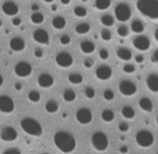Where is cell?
Instances as JSON below:
<instances>
[{
	"mask_svg": "<svg viewBox=\"0 0 158 154\" xmlns=\"http://www.w3.org/2000/svg\"><path fill=\"white\" fill-rule=\"evenodd\" d=\"M53 142H54V145L60 151L66 154L74 152L77 147L75 137L69 132H63V130L55 132V135L53 136Z\"/></svg>",
	"mask_w": 158,
	"mask_h": 154,
	"instance_id": "6da1fadb",
	"label": "cell"
},
{
	"mask_svg": "<svg viewBox=\"0 0 158 154\" xmlns=\"http://www.w3.org/2000/svg\"><path fill=\"white\" fill-rule=\"evenodd\" d=\"M135 8L144 18L151 22L158 21V0H136Z\"/></svg>",
	"mask_w": 158,
	"mask_h": 154,
	"instance_id": "7a4b0ae2",
	"label": "cell"
},
{
	"mask_svg": "<svg viewBox=\"0 0 158 154\" xmlns=\"http://www.w3.org/2000/svg\"><path fill=\"white\" fill-rule=\"evenodd\" d=\"M20 126L24 132H26L29 136L34 137H40L44 132L42 126L37 120L33 117H24L21 120Z\"/></svg>",
	"mask_w": 158,
	"mask_h": 154,
	"instance_id": "3957f363",
	"label": "cell"
},
{
	"mask_svg": "<svg viewBox=\"0 0 158 154\" xmlns=\"http://www.w3.org/2000/svg\"><path fill=\"white\" fill-rule=\"evenodd\" d=\"M91 143L97 151L104 152L108 149L110 140H108V137L106 136V134H104L103 132H97L91 137Z\"/></svg>",
	"mask_w": 158,
	"mask_h": 154,
	"instance_id": "277c9868",
	"label": "cell"
},
{
	"mask_svg": "<svg viewBox=\"0 0 158 154\" xmlns=\"http://www.w3.org/2000/svg\"><path fill=\"white\" fill-rule=\"evenodd\" d=\"M114 15L116 20L120 23H126L131 18L132 16V10L128 3L120 2L115 7L114 9Z\"/></svg>",
	"mask_w": 158,
	"mask_h": 154,
	"instance_id": "5b68a950",
	"label": "cell"
},
{
	"mask_svg": "<svg viewBox=\"0 0 158 154\" xmlns=\"http://www.w3.org/2000/svg\"><path fill=\"white\" fill-rule=\"evenodd\" d=\"M154 135L149 130L141 129L135 134V142L141 148H149L154 143Z\"/></svg>",
	"mask_w": 158,
	"mask_h": 154,
	"instance_id": "8992f818",
	"label": "cell"
},
{
	"mask_svg": "<svg viewBox=\"0 0 158 154\" xmlns=\"http://www.w3.org/2000/svg\"><path fill=\"white\" fill-rule=\"evenodd\" d=\"M118 89L121 95L125 97H132L138 92L136 85L130 80H121L118 84Z\"/></svg>",
	"mask_w": 158,
	"mask_h": 154,
	"instance_id": "52a82bcc",
	"label": "cell"
},
{
	"mask_svg": "<svg viewBox=\"0 0 158 154\" xmlns=\"http://www.w3.org/2000/svg\"><path fill=\"white\" fill-rule=\"evenodd\" d=\"M14 73L19 78H28L33 73V67L27 61H19L15 66H14Z\"/></svg>",
	"mask_w": 158,
	"mask_h": 154,
	"instance_id": "ba28073f",
	"label": "cell"
},
{
	"mask_svg": "<svg viewBox=\"0 0 158 154\" xmlns=\"http://www.w3.org/2000/svg\"><path fill=\"white\" fill-rule=\"evenodd\" d=\"M132 45L140 52H146L151 49V40L144 35H138L132 40Z\"/></svg>",
	"mask_w": 158,
	"mask_h": 154,
	"instance_id": "9c48e42d",
	"label": "cell"
},
{
	"mask_svg": "<svg viewBox=\"0 0 158 154\" xmlns=\"http://www.w3.org/2000/svg\"><path fill=\"white\" fill-rule=\"evenodd\" d=\"M76 119L77 122L81 125H88L92 122L93 119V114L92 111L89 108L86 107H82V108H79L76 112Z\"/></svg>",
	"mask_w": 158,
	"mask_h": 154,
	"instance_id": "30bf717a",
	"label": "cell"
},
{
	"mask_svg": "<svg viewBox=\"0 0 158 154\" xmlns=\"http://www.w3.org/2000/svg\"><path fill=\"white\" fill-rule=\"evenodd\" d=\"M15 109L14 100L8 95L0 96V112L5 114H11Z\"/></svg>",
	"mask_w": 158,
	"mask_h": 154,
	"instance_id": "8fae6325",
	"label": "cell"
},
{
	"mask_svg": "<svg viewBox=\"0 0 158 154\" xmlns=\"http://www.w3.org/2000/svg\"><path fill=\"white\" fill-rule=\"evenodd\" d=\"M55 63L61 68H69L74 64V57L68 52H60L55 56Z\"/></svg>",
	"mask_w": 158,
	"mask_h": 154,
	"instance_id": "7c38bea8",
	"label": "cell"
},
{
	"mask_svg": "<svg viewBox=\"0 0 158 154\" xmlns=\"http://www.w3.org/2000/svg\"><path fill=\"white\" fill-rule=\"evenodd\" d=\"M0 138L6 142H13L18 138V132L12 126H6L0 132Z\"/></svg>",
	"mask_w": 158,
	"mask_h": 154,
	"instance_id": "4fadbf2b",
	"label": "cell"
},
{
	"mask_svg": "<svg viewBox=\"0 0 158 154\" xmlns=\"http://www.w3.org/2000/svg\"><path fill=\"white\" fill-rule=\"evenodd\" d=\"M33 39L34 41H36L39 44H42V45H48L49 42H50V37H49L48 31L42 28H37L33 31Z\"/></svg>",
	"mask_w": 158,
	"mask_h": 154,
	"instance_id": "5bb4252c",
	"label": "cell"
},
{
	"mask_svg": "<svg viewBox=\"0 0 158 154\" xmlns=\"http://www.w3.org/2000/svg\"><path fill=\"white\" fill-rule=\"evenodd\" d=\"M113 70L110 66L101 65L95 69V77L101 81H107L112 78Z\"/></svg>",
	"mask_w": 158,
	"mask_h": 154,
	"instance_id": "9a60e30c",
	"label": "cell"
},
{
	"mask_svg": "<svg viewBox=\"0 0 158 154\" xmlns=\"http://www.w3.org/2000/svg\"><path fill=\"white\" fill-rule=\"evenodd\" d=\"M1 10H2L5 15L12 16V18L18 15L19 11H20L19 6L15 2H13V1H6V2H3L2 6H1Z\"/></svg>",
	"mask_w": 158,
	"mask_h": 154,
	"instance_id": "2e32d148",
	"label": "cell"
},
{
	"mask_svg": "<svg viewBox=\"0 0 158 154\" xmlns=\"http://www.w3.org/2000/svg\"><path fill=\"white\" fill-rule=\"evenodd\" d=\"M37 83L41 89H50L54 85V78L50 73L44 72V73L39 74Z\"/></svg>",
	"mask_w": 158,
	"mask_h": 154,
	"instance_id": "e0dca14e",
	"label": "cell"
},
{
	"mask_svg": "<svg viewBox=\"0 0 158 154\" xmlns=\"http://www.w3.org/2000/svg\"><path fill=\"white\" fill-rule=\"evenodd\" d=\"M9 48L13 52H22L26 48V43H25V40L21 37H13L9 42Z\"/></svg>",
	"mask_w": 158,
	"mask_h": 154,
	"instance_id": "ac0fdd59",
	"label": "cell"
},
{
	"mask_svg": "<svg viewBox=\"0 0 158 154\" xmlns=\"http://www.w3.org/2000/svg\"><path fill=\"white\" fill-rule=\"evenodd\" d=\"M146 86L148 91L152 93H158V74L157 73H149L146 77Z\"/></svg>",
	"mask_w": 158,
	"mask_h": 154,
	"instance_id": "d6986e66",
	"label": "cell"
},
{
	"mask_svg": "<svg viewBox=\"0 0 158 154\" xmlns=\"http://www.w3.org/2000/svg\"><path fill=\"white\" fill-rule=\"evenodd\" d=\"M79 49L84 54L90 55L92 53H94L95 51V44L92 41H89V40H84V41L80 42L79 44Z\"/></svg>",
	"mask_w": 158,
	"mask_h": 154,
	"instance_id": "ffe728a7",
	"label": "cell"
},
{
	"mask_svg": "<svg viewBox=\"0 0 158 154\" xmlns=\"http://www.w3.org/2000/svg\"><path fill=\"white\" fill-rule=\"evenodd\" d=\"M139 107L141 108V110H143L146 113H151L154 109L153 101L147 97H141L139 100Z\"/></svg>",
	"mask_w": 158,
	"mask_h": 154,
	"instance_id": "44dd1931",
	"label": "cell"
},
{
	"mask_svg": "<svg viewBox=\"0 0 158 154\" xmlns=\"http://www.w3.org/2000/svg\"><path fill=\"white\" fill-rule=\"evenodd\" d=\"M116 55L119 59L123 61H129L132 58V52L128 48H118L116 50Z\"/></svg>",
	"mask_w": 158,
	"mask_h": 154,
	"instance_id": "7402d4cb",
	"label": "cell"
},
{
	"mask_svg": "<svg viewBox=\"0 0 158 154\" xmlns=\"http://www.w3.org/2000/svg\"><path fill=\"white\" fill-rule=\"evenodd\" d=\"M130 29L133 34L135 35H141V34L144 33L145 30V26L144 23L141 20H133L130 24Z\"/></svg>",
	"mask_w": 158,
	"mask_h": 154,
	"instance_id": "603a6c76",
	"label": "cell"
},
{
	"mask_svg": "<svg viewBox=\"0 0 158 154\" xmlns=\"http://www.w3.org/2000/svg\"><path fill=\"white\" fill-rule=\"evenodd\" d=\"M44 109L48 113H51V114H54L59 111L60 109V106H59V102L54 99H50L46 102L44 105Z\"/></svg>",
	"mask_w": 158,
	"mask_h": 154,
	"instance_id": "cb8c5ba5",
	"label": "cell"
},
{
	"mask_svg": "<svg viewBox=\"0 0 158 154\" xmlns=\"http://www.w3.org/2000/svg\"><path fill=\"white\" fill-rule=\"evenodd\" d=\"M112 6V0H95L93 7L99 11H106Z\"/></svg>",
	"mask_w": 158,
	"mask_h": 154,
	"instance_id": "d4e9b609",
	"label": "cell"
},
{
	"mask_svg": "<svg viewBox=\"0 0 158 154\" xmlns=\"http://www.w3.org/2000/svg\"><path fill=\"white\" fill-rule=\"evenodd\" d=\"M52 26H53V28L56 29V30H62V29H64L66 26V20L61 15L55 16L52 20Z\"/></svg>",
	"mask_w": 158,
	"mask_h": 154,
	"instance_id": "484cf974",
	"label": "cell"
},
{
	"mask_svg": "<svg viewBox=\"0 0 158 154\" xmlns=\"http://www.w3.org/2000/svg\"><path fill=\"white\" fill-rule=\"evenodd\" d=\"M121 115L126 120H132L135 117V110L131 106H123L121 108Z\"/></svg>",
	"mask_w": 158,
	"mask_h": 154,
	"instance_id": "4316f807",
	"label": "cell"
},
{
	"mask_svg": "<svg viewBox=\"0 0 158 154\" xmlns=\"http://www.w3.org/2000/svg\"><path fill=\"white\" fill-rule=\"evenodd\" d=\"M68 82L70 84L79 85L84 82V77H82V74L78 73V72H73V73H70L68 76Z\"/></svg>",
	"mask_w": 158,
	"mask_h": 154,
	"instance_id": "83f0119b",
	"label": "cell"
},
{
	"mask_svg": "<svg viewBox=\"0 0 158 154\" xmlns=\"http://www.w3.org/2000/svg\"><path fill=\"white\" fill-rule=\"evenodd\" d=\"M101 117H102V120H103V122H105V123H110V122H113L115 119V112L112 109H104L101 113Z\"/></svg>",
	"mask_w": 158,
	"mask_h": 154,
	"instance_id": "f1b7e54d",
	"label": "cell"
},
{
	"mask_svg": "<svg viewBox=\"0 0 158 154\" xmlns=\"http://www.w3.org/2000/svg\"><path fill=\"white\" fill-rule=\"evenodd\" d=\"M91 27L88 23H79L75 27V31H76L78 35H87V34L90 31Z\"/></svg>",
	"mask_w": 158,
	"mask_h": 154,
	"instance_id": "f546056e",
	"label": "cell"
},
{
	"mask_svg": "<svg viewBox=\"0 0 158 154\" xmlns=\"http://www.w3.org/2000/svg\"><path fill=\"white\" fill-rule=\"evenodd\" d=\"M100 22H101V24L103 25V26L108 28V27L114 26L115 18H114V16H112L110 14H104V15H102L101 18H100Z\"/></svg>",
	"mask_w": 158,
	"mask_h": 154,
	"instance_id": "4dcf8cb0",
	"label": "cell"
},
{
	"mask_svg": "<svg viewBox=\"0 0 158 154\" xmlns=\"http://www.w3.org/2000/svg\"><path fill=\"white\" fill-rule=\"evenodd\" d=\"M76 92L73 89H66L65 91L63 92V99L65 100L66 102H73L76 100Z\"/></svg>",
	"mask_w": 158,
	"mask_h": 154,
	"instance_id": "1f68e13d",
	"label": "cell"
},
{
	"mask_svg": "<svg viewBox=\"0 0 158 154\" xmlns=\"http://www.w3.org/2000/svg\"><path fill=\"white\" fill-rule=\"evenodd\" d=\"M31 23H34V24L40 25V24L44 23V15L42 13H40V12H34L31 16Z\"/></svg>",
	"mask_w": 158,
	"mask_h": 154,
	"instance_id": "d6a6232c",
	"label": "cell"
},
{
	"mask_svg": "<svg viewBox=\"0 0 158 154\" xmlns=\"http://www.w3.org/2000/svg\"><path fill=\"white\" fill-rule=\"evenodd\" d=\"M27 98H28V100L31 102H39L40 99H41V95H40V93L38 91H36V89H31V92L28 93V95H27Z\"/></svg>",
	"mask_w": 158,
	"mask_h": 154,
	"instance_id": "836d02e7",
	"label": "cell"
},
{
	"mask_svg": "<svg viewBox=\"0 0 158 154\" xmlns=\"http://www.w3.org/2000/svg\"><path fill=\"white\" fill-rule=\"evenodd\" d=\"M74 14L77 18H85L88 14V10L82 6H77L74 8Z\"/></svg>",
	"mask_w": 158,
	"mask_h": 154,
	"instance_id": "e575fe53",
	"label": "cell"
},
{
	"mask_svg": "<svg viewBox=\"0 0 158 154\" xmlns=\"http://www.w3.org/2000/svg\"><path fill=\"white\" fill-rule=\"evenodd\" d=\"M117 35L120 38H127L129 36V28L125 25H120L117 28Z\"/></svg>",
	"mask_w": 158,
	"mask_h": 154,
	"instance_id": "d590c367",
	"label": "cell"
},
{
	"mask_svg": "<svg viewBox=\"0 0 158 154\" xmlns=\"http://www.w3.org/2000/svg\"><path fill=\"white\" fill-rule=\"evenodd\" d=\"M100 36H101V39L103 41H110L112 40V33L107 28L102 29L101 33H100Z\"/></svg>",
	"mask_w": 158,
	"mask_h": 154,
	"instance_id": "8d00e7d4",
	"label": "cell"
},
{
	"mask_svg": "<svg viewBox=\"0 0 158 154\" xmlns=\"http://www.w3.org/2000/svg\"><path fill=\"white\" fill-rule=\"evenodd\" d=\"M103 98L106 101H112L115 98V93L112 89H105V91L103 92Z\"/></svg>",
	"mask_w": 158,
	"mask_h": 154,
	"instance_id": "74e56055",
	"label": "cell"
},
{
	"mask_svg": "<svg viewBox=\"0 0 158 154\" xmlns=\"http://www.w3.org/2000/svg\"><path fill=\"white\" fill-rule=\"evenodd\" d=\"M123 72L127 74L134 73V72H135V66L132 65V64H126V65H123Z\"/></svg>",
	"mask_w": 158,
	"mask_h": 154,
	"instance_id": "f35d334b",
	"label": "cell"
},
{
	"mask_svg": "<svg viewBox=\"0 0 158 154\" xmlns=\"http://www.w3.org/2000/svg\"><path fill=\"white\" fill-rule=\"evenodd\" d=\"M85 95H86V97L88 98V99H93V98L95 97V91L93 87L91 86H88L85 89Z\"/></svg>",
	"mask_w": 158,
	"mask_h": 154,
	"instance_id": "ab89813d",
	"label": "cell"
},
{
	"mask_svg": "<svg viewBox=\"0 0 158 154\" xmlns=\"http://www.w3.org/2000/svg\"><path fill=\"white\" fill-rule=\"evenodd\" d=\"M70 37L68 35H62L61 37H60V43L62 44V45H68V44L70 43Z\"/></svg>",
	"mask_w": 158,
	"mask_h": 154,
	"instance_id": "60d3db41",
	"label": "cell"
},
{
	"mask_svg": "<svg viewBox=\"0 0 158 154\" xmlns=\"http://www.w3.org/2000/svg\"><path fill=\"white\" fill-rule=\"evenodd\" d=\"M118 129H119V132H127L128 130L130 129V126L127 122H120L118 125Z\"/></svg>",
	"mask_w": 158,
	"mask_h": 154,
	"instance_id": "b9f144b4",
	"label": "cell"
},
{
	"mask_svg": "<svg viewBox=\"0 0 158 154\" xmlns=\"http://www.w3.org/2000/svg\"><path fill=\"white\" fill-rule=\"evenodd\" d=\"M99 56L102 61H106V59H108V57H110V53H108V51L106 50V49H101L99 52Z\"/></svg>",
	"mask_w": 158,
	"mask_h": 154,
	"instance_id": "7bdbcfd3",
	"label": "cell"
},
{
	"mask_svg": "<svg viewBox=\"0 0 158 154\" xmlns=\"http://www.w3.org/2000/svg\"><path fill=\"white\" fill-rule=\"evenodd\" d=\"M151 61L153 64H156V65H158V49H156V50L154 51L153 53H152Z\"/></svg>",
	"mask_w": 158,
	"mask_h": 154,
	"instance_id": "ee69618b",
	"label": "cell"
},
{
	"mask_svg": "<svg viewBox=\"0 0 158 154\" xmlns=\"http://www.w3.org/2000/svg\"><path fill=\"white\" fill-rule=\"evenodd\" d=\"M2 154H22L21 151L18 149V148H10V149H7Z\"/></svg>",
	"mask_w": 158,
	"mask_h": 154,
	"instance_id": "f6af8a7d",
	"label": "cell"
},
{
	"mask_svg": "<svg viewBox=\"0 0 158 154\" xmlns=\"http://www.w3.org/2000/svg\"><path fill=\"white\" fill-rule=\"evenodd\" d=\"M93 65H94V61H93V59L91 58H87L84 61V66L86 68H88V69H90V68L93 67Z\"/></svg>",
	"mask_w": 158,
	"mask_h": 154,
	"instance_id": "bcb514c9",
	"label": "cell"
},
{
	"mask_svg": "<svg viewBox=\"0 0 158 154\" xmlns=\"http://www.w3.org/2000/svg\"><path fill=\"white\" fill-rule=\"evenodd\" d=\"M34 55H35L36 58H41V57L44 56V51H42L41 49L37 48L35 51H34Z\"/></svg>",
	"mask_w": 158,
	"mask_h": 154,
	"instance_id": "7dc6e473",
	"label": "cell"
},
{
	"mask_svg": "<svg viewBox=\"0 0 158 154\" xmlns=\"http://www.w3.org/2000/svg\"><path fill=\"white\" fill-rule=\"evenodd\" d=\"M21 24H22V20H21V18L14 16V18H12V25H13V26H20Z\"/></svg>",
	"mask_w": 158,
	"mask_h": 154,
	"instance_id": "c3c4849f",
	"label": "cell"
},
{
	"mask_svg": "<svg viewBox=\"0 0 158 154\" xmlns=\"http://www.w3.org/2000/svg\"><path fill=\"white\" fill-rule=\"evenodd\" d=\"M134 61H135V63H138V64H142L143 61H144V56H143L142 54L135 55V56H134Z\"/></svg>",
	"mask_w": 158,
	"mask_h": 154,
	"instance_id": "681fc988",
	"label": "cell"
},
{
	"mask_svg": "<svg viewBox=\"0 0 158 154\" xmlns=\"http://www.w3.org/2000/svg\"><path fill=\"white\" fill-rule=\"evenodd\" d=\"M119 152H120V154H127L128 152H129V149H128V147H126V145H123V147H120V149H119Z\"/></svg>",
	"mask_w": 158,
	"mask_h": 154,
	"instance_id": "f907efd6",
	"label": "cell"
},
{
	"mask_svg": "<svg viewBox=\"0 0 158 154\" xmlns=\"http://www.w3.org/2000/svg\"><path fill=\"white\" fill-rule=\"evenodd\" d=\"M31 9L33 12H39V6H38L37 3H34V5H31Z\"/></svg>",
	"mask_w": 158,
	"mask_h": 154,
	"instance_id": "816d5d0a",
	"label": "cell"
},
{
	"mask_svg": "<svg viewBox=\"0 0 158 154\" xmlns=\"http://www.w3.org/2000/svg\"><path fill=\"white\" fill-rule=\"evenodd\" d=\"M154 39H155V41L158 43V27L154 30Z\"/></svg>",
	"mask_w": 158,
	"mask_h": 154,
	"instance_id": "f5cc1de1",
	"label": "cell"
},
{
	"mask_svg": "<svg viewBox=\"0 0 158 154\" xmlns=\"http://www.w3.org/2000/svg\"><path fill=\"white\" fill-rule=\"evenodd\" d=\"M14 87H15L16 91H21V89H22V84H21V83H15Z\"/></svg>",
	"mask_w": 158,
	"mask_h": 154,
	"instance_id": "db71d44e",
	"label": "cell"
},
{
	"mask_svg": "<svg viewBox=\"0 0 158 154\" xmlns=\"http://www.w3.org/2000/svg\"><path fill=\"white\" fill-rule=\"evenodd\" d=\"M70 1H72V0H61V3L63 6H68L70 3Z\"/></svg>",
	"mask_w": 158,
	"mask_h": 154,
	"instance_id": "11a10c76",
	"label": "cell"
},
{
	"mask_svg": "<svg viewBox=\"0 0 158 154\" xmlns=\"http://www.w3.org/2000/svg\"><path fill=\"white\" fill-rule=\"evenodd\" d=\"M2 84H3V78H2V76L0 74V87L2 86Z\"/></svg>",
	"mask_w": 158,
	"mask_h": 154,
	"instance_id": "9f6ffc18",
	"label": "cell"
},
{
	"mask_svg": "<svg viewBox=\"0 0 158 154\" xmlns=\"http://www.w3.org/2000/svg\"><path fill=\"white\" fill-rule=\"evenodd\" d=\"M42 1H44V2H46V3H52L54 0H42Z\"/></svg>",
	"mask_w": 158,
	"mask_h": 154,
	"instance_id": "6f0895ef",
	"label": "cell"
},
{
	"mask_svg": "<svg viewBox=\"0 0 158 154\" xmlns=\"http://www.w3.org/2000/svg\"><path fill=\"white\" fill-rule=\"evenodd\" d=\"M51 9H52V11H53V12H55V11L57 10V9H56V6H55V5H53L52 7H51Z\"/></svg>",
	"mask_w": 158,
	"mask_h": 154,
	"instance_id": "680465c9",
	"label": "cell"
},
{
	"mask_svg": "<svg viewBox=\"0 0 158 154\" xmlns=\"http://www.w3.org/2000/svg\"><path fill=\"white\" fill-rule=\"evenodd\" d=\"M156 123H157V125H158V114H157V116H156Z\"/></svg>",
	"mask_w": 158,
	"mask_h": 154,
	"instance_id": "91938a15",
	"label": "cell"
},
{
	"mask_svg": "<svg viewBox=\"0 0 158 154\" xmlns=\"http://www.w3.org/2000/svg\"><path fill=\"white\" fill-rule=\"evenodd\" d=\"M1 25H2V22H1V21H0V26H1Z\"/></svg>",
	"mask_w": 158,
	"mask_h": 154,
	"instance_id": "94428289",
	"label": "cell"
},
{
	"mask_svg": "<svg viewBox=\"0 0 158 154\" xmlns=\"http://www.w3.org/2000/svg\"><path fill=\"white\" fill-rule=\"evenodd\" d=\"M82 1H88V0H82Z\"/></svg>",
	"mask_w": 158,
	"mask_h": 154,
	"instance_id": "6125c7cd",
	"label": "cell"
},
{
	"mask_svg": "<svg viewBox=\"0 0 158 154\" xmlns=\"http://www.w3.org/2000/svg\"><path fill=\"white\" fill-rule=\"evenodd\" d=\"M41 154H49V153H41Z\"/></svg>",
	"mask_w": 158,
	"mask_h": 154,
	"instance_id": "be15d7a7",
	"label": "cell"
},
{
	"mask_svg": "<svg viewBox=\"0 0 158 154\" xmlns=\"http://www.w3.org/2000/svg\"><path fill=\"white\" fill-rule=\"evenodd\" d=\"M156 154H158V151H157V153H156Z\"/></svg>",
	"mask_w": 158,
	"mask_h": 154,
	"instance_id": "e7e4bbea",
	"label": "cell"
},
{
	"mask_svg": "<svg viewBox=\"0 0 158 154\" xmlns=\"http://www.w3.org/2000/svg\"><path fill=\"white\" fill-rule=\"evenodd\" d=\"M157 66H158V65H157Z\"/></svg>",
	"mask_w": 158,
	"mask_h": 154,
	"instance_id": "03108f58",
	"label": "cell"
}]
</instances>
